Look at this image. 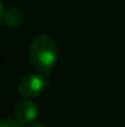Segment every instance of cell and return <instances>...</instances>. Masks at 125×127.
I'll use <instances>...</instances> for the list:
<instances>
[{
    "label": "cell",
    "instance_id": "1",
    "mask_svg": "<svg viewBox=\"0 0 125 127\" xmlns=\"http://www.w3.org/2000/svg\"><path fill=\"white\" fill-rule=\"evenodd\" d=\"M28 56L31 65L43 74H49L59 58V49L53 37L47 34H40L34 37L30 44Z\"/></svg>",
    "mask_w": 125,
    "mask_h": 127
},
{
    "label": "cell",
    "instance_id": "2",
    "mask_svg": "<svg viewBox=\"0 0 125 127\" xmlns=\"http://www.w3.org/2000/svg\"><path fill=\"white\" fill-rule=\"evenodd\" d=\"M44 89H46V80H44V77H41L38 74L25 75L19 81V86H18L19 95L27 97V99H32V97L40 96L44 92Z\"/></svg>",
    "mask_w": 125,
    "mask_h": 127
},
{
    "label": "cell",
    "instance_id": "3",
    "mask_svg": "<svg viewBox=\"0 0 125 127\" xmlns=\"http://www.w3.org/2000/svg\"><path fill=\"white\" fill-rule=\"evenodd\" d=\"M37 117H38V106L32 100L21 102L15 109V120L22 126L32 124L37 120Z\"/></svg>",
    "mask_w": 125,
    "mask_h": 127
},
{
    "label": "cell",
    "instance_id": "4",
    "mask_svg": "<svg viewBox=\"0 0 125 127\" xmlns=\"http://www.w3.org/2000/svg\"><path fill=\"white\" fill-rule=\"evenodd\" d=\"M0 18H1V22L7 27H19L22 22H24V13L18 9V7H4L1 6V12H0Z\"/></svg>",
    "mask_w": 125,
    "mask_h": 127
},
{
    "label": "cell",
    "instance_id": "5",
    "mask_svg": "<svg viewBox=\"0 0 125 127\" xmlns=\"http://www.w3.org/2000/svg\"><path fill=\"white\" fill-rule=\"evenodd\" d=\"M0 127H22V124H19L16 120H12V118H3Z\"/></svg>",
    "mask_w": 125,
    "mask_h": 127
},
{
    "label": "cell",
    "instance_id": "6",
    "mask_svg": "<svg viewBox=\"0 0 125 127\" xmlns=\"http://www.w3.org/2000/svg\"><path fill=\"white\" fill-rule=\"evenodd\" d=\"M31 127H47L46 124H43V123H35V124H32Z\"/></svg>",
    "mask_w": 125,
    "mask_h": 127
}]
</instances>
